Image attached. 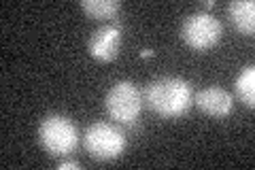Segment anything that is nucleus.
Instances as JSON below:
<instances>
[{
	"instance_id": "obj_1",
	"label": "nucleus",
	"mask_w": 255,
	"mask_h": 170,
	"mask_svg": "<svg viewBox=\"0 0 255 170\" xmlns=\"http://www.w3.org/2000/svg\"><path fill=\"white\" fill-rule=\"evenodd\" d=\"M145 100L157 115L168 119L181 117L194 104V90L189 81L181 77H162L149 83Z\"/></svg>"
},
{
	"instance_id": "obj_2",
	"label": "nucleus",
	"mask_w": 255,
	"mask_h": 170,
	"mask_svg": "<svg viewBox=\"0 0 255 170\" xmlns=\"http://www.w3.org/2000/svg\"><path fill=\"white\" fill-rule=\"evenodd\" d=\"M38 143L53 158H66L77 149V126L64 115H47L38 124Z\"/></svg>"
},
{
	"instance_id": "obj_3",
	"label": "nucleus",
	"mask_w": 255,
	"mask_h": 170,
	"mask_svg": "<svg viewBox=\"0 0 255 170\" xmlns=\"http://www.w3.org/2000/svg\"><path fill=\"white\" fill-rule=\"evenodd\" d=\"M83 145L92 158L111 162V160H117L126 151L128 139L117 126L107 124V121H98V124H92L85 130Z\"/></svg>"
},
{
	"instance_id": "obj_4",
	"label": "nucleus",
	"mask_w": 255,
	"mask_h": 170,
	"mask_svg": "<svg viewBox=\"0 0 255 170\" xmlns=\"http://www.w3.org/2000/svg\"><path fill=\"white\" fill-rule=\"evenodd\" d=\"M105 109L111 115V119L132 126L142 111V94L132 81H117L107 92Z\"/></svg>"
},
{
	"instance_id": "obj_5",
	"label": "nucleus",
	"mask_w": 255,
	"mask_h": 170,
	"mask_svg": "<svg viewBox=\"0 0 255 170\" xmlns=\"http://www.w3.org/2000/svg\"><path fill=\"white\" fill-rule=\"evenodd\" d=\"M181 34L183 40L196 51H206L215 47L221 38V23L217 17H213L211 13H204V11H198L194 15L183 21V28H181Z\"/></svg>"
},
{
	"instance_id": "obj_6",
	"label": "nucleus",
	"mask_w": 255,
	"mask_h": 170,
	"mask_svg": "<svg viewBox=\"0 0 255 170\" xmlns=\"http://www.w3.org/2000/svg\"><path fill=\"white\" fill-rule=\"evenodd\" d=\"M119 47H122V28L115 23H107L100 26L98 30H94V34L90 36L87 49H90L92 58L100 62H111L117 58Z\"/></svg>"
},
{
	"instance_id": "obj_7",
	"label": "nucleus",
	"mask_w": 255,
	"mask_h": 170,
	"mask_svg": "<svg viewBox=\"0 0 255 170\" xmlns=\"http://www.w3.org/2000/svg\"><path fill=\"white\" fill-rule=\"evenodd\" d=\"M196 104L211 117H228L234 111V96L223 87H204L196 94Z\"/></svg>"
},
{
	"instance_id": "obj_8",
	"label": "nucleus",
	"mask_w": 255,
	"mask_h": 170,
	"mask_svg": "<svg viewBox=\"0 0 255 170\" xmlns=\"http://www.w3.org/2000/svg\"><path fill=\"white\" fill-rule=\"evenodd\" d=\"M228 15L241 34H253V30H255V2L253 0H234V2H230Z\"/></svg>"
},
{
	"instance_id": "obj_9",
	"label": "nucleus",
	"mask_w": 255,
	"mask_h": 170,
	"mask_svg": "<svg viewBox=\"0 0 255 170\" xmlns=\"http://www.w3.org/2000/svg\"><path fill=\"white\" fill-rule=\"evenodd\" d=\"M234 90H236V96L249 109L255 107V68H253V64H249V66H245L241 70V75L236 77Z\"/></svg>"
},
{
	"instance_id": "obj_10",
	"label": "nucleus",
	"mask_w": 255,
	"mask_h": 170,
	"mask_svg": "<svg viewBox=\"0 0 255 170\" xmlns=\"http://www.w3.org/2000/svg\"><path fill=\"white\" fill-rule=\"evenodd\" d=\"M81 9L92 19H113L119 13V2L117 0H83Z\"/></svg>"
},
{
	"instance_id": "obj_11",
	"label": "nucleus",
	"mask_w": 255,
	"mask_h": 170,
	"mask_svg": "<svg viewBox=\"0 0 255 170\" xmlns=\"http://www.w3.org/2000/svg\"><path fill=\"white\" fill-rule=\"evenodd\" d=\"M68 168H79V162L70 160V162H62V164H60V170H68Z\"/></svg>"
},
{
	"instance_id": "obj_12",
	"label": "nucleus",
	"mask_w": 255,
	"mask_h": 170,
	"mask_svg": "<svg viewBox=\"0 0 255 170\" xmlns=\"http://www.w3.org/2000/svg\"><path fill=\"white\" fill-rule=\"evenodd\" d=\"M151 55H153V51H151V49H142L140 51V58H151Z\"/></svg>"
}]
</instances>
